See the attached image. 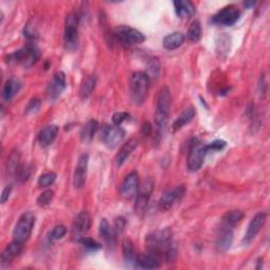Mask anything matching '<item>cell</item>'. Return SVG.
Returning <instances> with one entry per match:
<instances>
[{
    "label": "cell",
    "mask_w": 270,
    "mask_h": 270,
    "mask_svg": "<svg viewBox=\"0 0 270 270\" xmlns=\"http://www.w3.org/2000/svg\"><path fill=\"white\" fill-rule=\"evenodd\" d=\"M148 251L155 252L163 259L170 261L175 256L172 243V231L170 228L156 230L147 236Z\"/></svg>",
    "instance_id": "obj_1"
},
{
    "label": "cell",
    "mask_w": 270,
    "mask_h": 270,
    "mask_svg": "<svg viewBox=\"0 0 270 270\" xmlns=\"http://www.w3.org/2000/svg\"><path fill=\"white\" fill-rule=\"evenodd\" d=\"M172 104V97L170 90L164 87L160 90L156 98V110H155V127H156V138L161 140L162 135L166 129L170 109Z\"/></svg>",
    "instance_id": "obj_2"
},
{
    "label": "cell",
    "mask_w": 270,
    "mask_h": 270,
    "mask_svg": "<svg viewBox=\"0 0 270 270\" xmlns=\"http://www.w3.org/2000/svg\"><path fill=\"white\" fill-rule=\"evenodd\" d=\"M151 78L145 72H135L130 79V93L135 104L142 105L148 96Z\"/></svg>",
    "instance_id": "obj_3"
},
{
    "label": "cell",
    "mask_w": 270,
    "mask_h": 270,
    "mask_svg": "<svg viewBox=\"0 0 270 270\" xmlns=\"http://www.w3.org/2000/svg\"><path fill=\"white\" fill-rule=\"evenodd\" d=\"M9 61H14L21 64L25 68H31L40 58V51L34 42H29L22 49L16 51L9 55Z\"/></svg>",
    "instance_id": "obj_4"
},
{
    "label": "cell",
    "mask_w": 270,
    "mask_h": 270,
    "mask_svg": "<svg viewBox=\"0 0 270 270\" xmlns=\"http://www.w3.org/2000/svg\"><path fill=\"white\" fill-rule=\"evenodd\" d=\"M208 153L206 145L197 139H193L190 143L187 158V168L190 172H196L204 165L205 158Z\"/></svg>",
    "instance_id": "obj_5"
},
{
    "label": "cell",
    "mask_w": 270,
    "mask_h": 270,
    "mask_svg": "<svg viewBox=\"0 0 270 270\" xmlns=\"http://www.w3.org/2000/svg\"><path fill=\"white\" fill-rule=\"evenodd\" d=\"M34 225H35V215L33 212L28 211L21 214L13 230L14 241L25 244L30 239Z\"/></svg>",
    "instance_id": "obj_6"
},
{
    "label": "cell",
    "mask_w": 270,
    "mask_h": 270,
    "mask_svg": "<svg viewBox=\"0 0 270 270\" xmlns=\"http://www.w3.org/2000/svg\"><path fill=\"white\" fill-rule=\"evenodd\" d=\"M80 17L76 13L66 16L64 28V46L69 51H75L78 46V25Z\"/></svg>",
    "instance_id": "obj_7"
},
{
    "label": "cell",
    "mask_w": 270,
    "mask_h": 270,
    "mask_svg": "<svg viewBox=\"0 0 270 270\" xmlns=\"http://www.w3.org/2000/svg\"><path fill=\"white\" fill-rule=\"evenodd\" d=\"M114 36L118 41L127 47L140 44L146 40V37L142 32L128 26L117 27L114 30Z\"/></svg>",
    "instance_id": "obj_8"
},
{
    "label": "cell",
    "mask_w": 270,
    "mask_h": 270,
    "mask_svg": "<svg viewBox=\"0 0 270 270\" xmlns=\"http://www.w3.org/2000/svg\"><path fill=\"white\" fill-rule=\"evenodd\" d=\"M91 227V215L88 211H81L79 212L73 221L71 235L72 239L75 242H79L81 238H83Z\"/></svg>",
    "instance_id": "obj_9"
},
{
    "label": "cell",
    "mask_w": 270,
    "mask_h": 270,
    "mask_svg": "<svg viewBox=\"0 0 270 270\" xmlns=\"http://www.w3.org/2000/svg\"><path fill=\"white\" fill-rule=\"evenodd\" d=\"M125 138V130L118 126L105 125L101 128L100 140L108 147L115 148Z\"/></svg>",
    "instance_id": "obj_10"
},
{
    "label": "cell",
    "mask_w": 270,
    "mask_h": 270,
    "mask_svg": "<svg viewBox=\"0 0 270 270\" xmlns=\"http://www.w3.org/2000/svg\"><path fill=\"white\" fill-rule=\"evenodd\" d=\"M153 191V184L150 179H147L144 183V186L139 189V192L137 194V199H135V205H134V212L137 213L139 216H143L144 213L147 210L151 193Z\"/></svg>",
    "instance_id": "obj_11"
},
{
    "label": "cell",
    "mask_w": 270,
    "mask_h": 270,
    "mask_svg": "<svg viewBox=\"0 0 270 270\" xmlns=\"http://www.w3.org/2000/svg\"><path fill=\"white\" fill-rule=\"evenodd\" d=\"M240 18V11L234 6H227L213 16V22L219 26L231 27Z\"/></svg>",
    "instance_id": "obj_12"
},
{
    "label": "cell",
    "mask_w": 270,
    "mask_h": 270,
    "mask_svg": "<svg viewBox=\"0 0 270 270\" xmlns=\"http://www.w3.org/2000/svg\"><path fill=\"white\" fill-rule=\"evenodd\" d=\"M186 192V187L184 185H178L175 186V187L167 190L160 201V206L163 210H168L172 208L175 204H178V202L182 200Z\"/></svg>",
    "instance_id": "obj_13"
},
{
    "label": "cell",
    "mask_w": 270,
    "mask_h": 270,
    "mask_svg": "<svg viewBox=\"0 0 270 270\" xmlns=\"http://www.w3.org/2000/svg\"><path fill=\"white\" fill-rule=\"evenodd\" d=\"M65 87H66V80L64 73L61 71L56 72L53 75L52 79L50 80L47 87V97L50 100H56L65 90Z\"/></svg>",
    "instance_id": "obj_14"
},
{
    "label": "cell",
    "mask_w": 270,
    "mask_h": 270,
    "mask_svg": "<svg viewBox=\"0 0 270 270\" xmlns=\"http://www.w3.org/2000/svg\"><path fill=\"white\" fill-rule=\"evenodd\" d=\"M140 189V178L137 172L129 173L122 186H121V195L125 199H132L137 196Z\"/></svg>",
    "instance_id": "obj_15"
},
{
    "label": "cell",
    "mask_w": 270,
    "mask_h": 270,
    "mask_svg": "<svg viewBox=\"0 0 270 270\" xmlns=\"http://www.w3.org/2000/svg\"><path fill=\"white\" fill-rule=\"evenodd\" d=\"M267 221V213L266 212H259L255 216L252 217L250 221L247 231L245 233V236L243 239V242L245 244H249L251 241L256 239V236L259 234L261 229L264 227L265 223Z\"/></svg>",
    "instance_id": "obj_16"
},
{
    "label": "cell",
    "mask_w": 270,
    "mask_h": 270,
    "mask_svg": "<svg viewBox=\"0 0 270 270\" xmlns=\"http://www.w3.org/2000/svg\"><path fill=\"white\" fill-rule=\"evenodd\" d=\"M88 164H89V155L81 154L75 167L74 176H73V185L76 189L82 188L84 184H86L87 174H88Z\"/></svg>",
    "instance_id": "obj_17"
},
{
    "label": "cell",
    "mask_w": 270,
    "mask_h": 270,
    "mask_svg": "<svg viewBox=\"0 0 270 270\" xmlns=\"http://www.w3.org/2000/svg\"><path fill=\"white\" fill-rule=\"evenodd\" d=\"M162 260L163 258L158 253L148 251V253H145V255L138 256L135 265L143 269H156L161 266Z\"/></svg>",
    "instance_id": "obj_18"
},
{
    "label": "cell",
    "mask_w": 270,
    "mask_h": 270,
    "mask_svg": "<svg viewBox=\"0 0 270 270\" xmlns=\"http://www.w3.org/2000/svg\"><path fill=\"white\" fill-rule=\"evenodd\" d=\"M233 241V231L230 226H223L219 229V232L216 235L215 245L219 251H226L230 248Z\"/></svg>",
    "instance_id": "obj_19"
},
{
    "label": "cell",
    "mask_w": 270,
    "mask_h": 270,
    "mask_svg": "<svg viewBox=\"0 0 270 270\" xmlns=\"http://www.w3.org/2000/svg\"><path fill=\"white\" fill-rule=\"evenodd\" d=\"M22 250H24V243L13 241L11 244H9L6 247V249L2 253V257H0L2 265L3 266L9 265L12 261H14L20 255Z\"/></svg>",
    "instance_id": "obj_20"
},
{
    "label": "cell",
    "mask_w": 270,
    "mask_h": 270,
    "mask_svg": "<svg viewBox=\"0 0 270 270\" xmlns=\"http://www.w3.org/2000/svg\"><path fill=\"white\" fill-rule=\"evenodd\" d=\"M196 114V111H195V108L190 106L188 108H186L181 114L179 116L176 118L175 122L173 123L171 129H172V132H177L179 131L181 129H183L185 126H187Z\"/></svg>",
    "instance_id": "obj_21"
},
{
    "label": "cell",
    "mask_w": 270,
    "mask_h": 270,
    "mask_svg": "<svg viewBox=\"0 0 270 270\" xmlns=\"http://www.w3.org/2000/svg\"><path fill=\"white\" fill-rule=\"evenodd\" d=\"M58 131H59V129L56 125H50V126H47L46 128H43L38 135L39 144L42 147H49V146L52 145L57 138Z\"/></svg>",
    "instance_id": "obj_22"
},
{
    "label": "cell",
    "mask_w": 270,
    "mask_h": 270,
    "mask_svg": "<svg viewBox=\"0 0 270 270\" xmlns=\"http://www.w3.org/2000/svg\"><path fill=\"white\" fill-rule=\"evenodd\" d=\"M99 234L101 238L105 240V242L109 245V247H115L116 245V231L114 228L110 226L106 218H103L99 224Z\"/></svg>",
    "instance_id": "obj_23"
},
{
    "label": "cell",
    "mask_w": 270,
    "mask_h": 270,
    "mask_svg": "<svg viewBox=\"0 0 270 270\" xmlns=\"http://www.w3.org/2000/svg\"><path fill=\"white\" fill-rule=\"evenodd\" d=\"M138 145H139V142L135 139H130L126 144L123 145L121 150L118 151V153L116 154V159H115L116 165L118 167L124 165V163L128 160V158L131 155L132 152L137 149Z\"/></svg>",
    "instance_id": "obj_24"
},
{
    "label": "cell",
    "mask_w": 270,
    "mask_h": 270,
    "mask_svg": "<svg viewBox=\"0 0 270 270\" xmlns=\"http://www.w3.org/2000/svg\"><path fill=\"white\" fill-rule=\"evenodd\" d=\"M173 5L175 13L179 18H190L195 13V6L189 0H177Z\"/></svg>",
    "instance_id": "obj_25"
},
{
    "label": "cell",
    "mask_w": 270,
    "mask_h": 270,
    "mask_svg": "<svg viewBox=\"0 0 270 270\" xmlns=\"http://www.w3.org/2000/svg\"><path fill=\"white\" fill-rule=\"evenodd\" d=\"M185 42V35L181 32H174L167 35L163 40V46L166 50L172 51L178 49Z\"/></svg>",
    "instance_id": "obj_26"
},
{
    "label": "cell",
    "mask_w": 270,
    "mask_h": 270,
    "mask_svg": "<svg viewBox=\"0 0 270 270\" xmlns=\"http://www.w3.org/2000/svg\"><path fill=\"white\" fill-rule=\"evenodd\" d=\"M21 88V84L19 82V80H17L15 78H10L7 80L4 90H3V99L5 101H11L14 96L19 92Z\"/></svg>",
    "instance_id": "obj_27"
},
{
    "label": "cell",
    "mask_w": 270,
    "mask_h": 270,
    "mask_svg": "<svg viewBox=\"0 0 270 270\" xmlns=\"http://www.w3.org/2000/svg\"><path fill=\"white\" fill-rule=\"evenodd\" d=\"M98 130V123L95 120L89 121L86 125H84L80 131V139L84 143H89L93 140L94 135L96 134Z\"/></svg>",
    "instance_id": "obj_28"
},
{
    "label": "cell",
    "mask_w": 270,
    "mask_h": 270,
    "mask_svg": "<svg viewBox=\"0 0 270 270\" xmlns=\"http://www.w3.org/2000/svg\"><path fill=\"white\" fill-rule=\"evenodd\" d=\"M122 248H123V256H124L126 263L130 265H135V263H137L138 255H137V252H135L133 243L129 239H126L123 241Z\"/></svg>",
    "instance_id": "obj_29"
},
{
    "label": "cell",
    "mask_w": 270,
    "mask_h": 270,
    "mask_svg": "<svg viewBox=\"0 0 270 270\" xmlns=\"http://www.w3.org/2000/svg\"><path fill=\"white\" fill-rule=\"evenodd\" d=\"M96 86V77L95 75H89L81 83L79 89V96L81 99H87L92 92L94 91Z\"/></svg>",
    "instance_id": "obj_30"
},
{
    "label": "cell",
    "mask_w": 270,
    "mask_h": 270,
    "mask_svg": "<svg viewBox=\"0 0 270 270\" xmlns=\"http://www.w3.org/2000/svg\"><path fill=\"white\" fill-rule=\"evenodd\" d=\"M244 217V212L241 210H232L224 214L223 224L226 226H234L236 223L241 222Z\"/></svg>",
    "instance_id": "obj_31"
},
{
    "label": "cell",
    "mask_w": 270,
    "mask_h": 270,
    "mask_svg": "<svg viewBox=\"0 0 270 270\" xmlns=\"http://www.w3.org/2000/svg\"><path fill=\"white\" fill-rule=\"evenodd\" d=\"M201 38V27L197 20H194L188 31H187V39L191 42H198Z\"/></svg>",
    "instance_id": "obj_32"
},
{
    "label": "cell",
    "mask_w": 270,
    "mask_h": 270,
    "mask_svg": "<svg viewBox=\"0 0 270 270\" xmlns=\"http://www.w3.org/2000/svg\"><path fill=\"white\" fill-rule=\"evenodd\" d=\"M54 198V191L53 190H47L42 192L37 198V205L39 207H47L51 204V201Z\"/></svg>",
    "instance_id": "obj_33"
},
{
    "label": "cell",
    "mask_w": 270,
    "mask_h": 270,
    "mask_svg": "<svg viewBox=\"0 0 270 270\" xmlns=\"http://www.w3.org/2000/svg\"><path fill=\"white\" fill-rule=\"evenodd\" d=\"M57 178L56 173L54 172H47L38 178V185L40 187H49V186L53 185Z\"/></svg>",
    "instance_id": "obj_34"
},
{
    "label": "cell",
    "mask_w": 270,
    "mask_h": 270,
    "mask_svg": "<svg viewBox=\"0 0 270 270\" xmlns=\"http://www.w3.org/2000/svg\"><path fill=\"white\" fill-rule=\"evenodd\" d=\"M66 227L63 225H58L53 228V230L50 233V241L55 242L61 240L63 236L66 234Z\"/></svg>",
    "instance_id": "obj_35"
},
{
    "label": "cell",
    "mask_w": 270,
    "mask_h": 270,
    "mask_svg": "<svg viewBox=\"0 0 270 270\" xmlns=\"http://www.w3.org/2000/svg\"><path fill=\"white\" fill-rule=\"evenodd\" d=\"M18 162H19V153H17V152H13L11 156L9 158L8 169H7V170L11 174H16L17 169H18V167H19Z\"/></svg>",
    "instance_id": "obj_36"
},
{
    "label": "cell",
    "mask_w": 270,
    "mask_h": 270,
    "mask_svg": "<svg viewBox=\"0 0 270 270\" xmlns=\"http://www.w3.org/2000/svg\"><path fill=\"white\" fill-rule=\"evenodd\" d=\"M161 70V64L158 58H151L148 64V76L151 77H158Z\"/></svg>",
    "instance_id": "obj_37"
},
{
    "label": "cell",
    "mask_w": 270,
    "mask_h": 270,
    "mask_svg": "<svg viewBox=\"0 0 270 270\" xmlns=\"http://www.w3.org/2000/svg\"><path fill=\"white\" fill-rule=\"evenodd\" d=\"M15 175L17 176V179H18L19 182L28 181L30 175H31V168H30V166H28V165L19 166L18 169H17Z\"/></svg>",
    "instance_id": "obj_38"
},
{
    "label": "cell",
    "mask_w": 270,
    "mask_h": 270,
    "mask_svg": "<svg viewBox=\"0 0 270 270\" xmlns=\"http://www.w3.org/2000/svg\"><path fill=\"white\" fill-rule=\"evenodd\" d=\"M83 247H86L87 249L89 250H99L101 248V244H99L98 242H96L95 240L91 239V238H88V236H83V238H81L79 240V242Z\"/></svg>",
    "instance_id": "obj_39"
},
{
    "label": "cell",
    "mask_w": 270,
    "mask_h": 270,
    "mask_svg": "<svg viewBox=\"0 0 270 270\" xmlns=\"http://www.w3.org/2000/svg\"><path fill=\"white\" fill-rule=\"evenodd\" d=\"M40 106H41V100L39 98H37V97L32 98L26 107V113L27 114L36 113L40 109Z\"/></svg>",
    "instance_id": "obj_40"
},
{
    "label": "cell",
    "mask_w": 270,
    "mask_h": 270,
    "mask_svg": "<svg viewBox=\"0 0 270 270\" xmlns=\"http://www.w3.org/2000/svg\"><path fill=\"white\" fill-rule=\"evenodd\" d=\"M129 118H130V114L127 112H116L112 117V122L115 126L120 127L123 123L128 121Z\"/></svg>",
    "instance_id": "obj_41"
},
{
    "label": "cell",
    "mask_w": 270,
    "mask_h": 270,
    "mask_svg": "<svg viewBox=\"0 0 270 270\" xmlns=\"http://www.w3.org/2000/svg\"><path fill=\"white\" fill-rule=\"evenodd\" d=\"M38 36L36 29L34 28V25L29 22L25 28V37H27L29 40H35Z\"/></svg>",
    "instance_id": "obj_42"
},
{
    "label": "cell",
    "mask_w": 270,
    "mask_h": 270,
    "mask_svg": "<svg viewBox=\"0 0 270 270\" xmlns=\"http://www.w3.org/2000/svg\"><path fill=\"white\" fill-rule=\"evenodd\" d=\"M225 147H226V142L219 141V140L214 141V142H212L209 145H206V148H207V151L208 152H210V151H219V150H223Z\"/></svg>",
    "instance_id": "obj_43"
},
{
    "label": "cell",
    "mask_w": 270,
    "mask_h": 270,
    "mask_svg": "<svg viewBox=\"0 0 270 270\" xmlns=\"http://www.w3.org/2000/svg\"><path fill=\"white\" fill-rule=\"evenodd\" d=\"M126 227V221L124 217H117L114 221V230L116 233H121L124 231Z\"/></svg>",
    "instance_id": "obj_44"
},
{
    "label": "cell",
    "mask_w": 270,
    "mask_h": 270,
    "mask_svg": "<svg viewBox=\"0 0 270 270\" xmlns=\"http://www.w3.org/2000/svg\"><path fill=\"white\" fill-rule=\"evenodd\" d=\"M11 192H12V186L8 185L7 187L3 190V193H2V204H5V202L9 199Z\"/></svg>",
    "instance_id": "obj_45"
},
{
    "label": "cell",
    "mask_w": 270,
    "mask_h": 270,
    "mask_svg": "<svg viewBox=\"0 0 270 270\" xmlns=\"http://www.w3.org/2000/svg\"><path fill=\"white\" fill-rule=\"evenodd\" d=\"M150 131H151V125L149 123H145L143 125V132H144V134L148 135L150 133Z\"/></svg>",
    "instance_id": "obj_46"
},
{
    "label": "cell",
    "mask_w": 270,
    "mask_h": 270,
    "mask_svg": "<svg viewBox=\"0 0 270 270\" xmlns=\"http://www.w3.org/2000/svg\"><path fill=\"white\" fill-rule=\"evenodd\" d=\"M244 5L247 7H250V6H255V3H245Z\"/></svg>",
    "instance_id": "obj_47"
}]
</instances>
